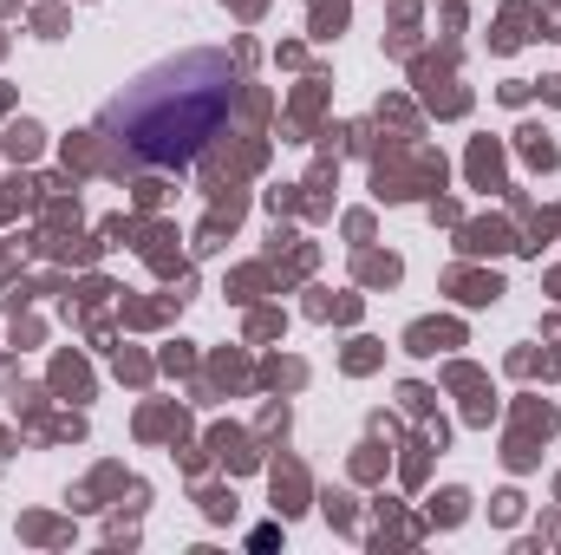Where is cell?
Instances as JSON below:
<instances>
[{"label": "cell", "mask_w": 561, "mask_h": 555, "mask_svg": "<svg viewBox=\"0 0 561 555\" xmlns=\"http://www.w3.org/2000/svg\"><path fill=\"white\" fill-rule=\"evenodd\" d=\"M229 112H236V59L222 46H190V53L138 72L99 112V132L131 163L183 170L190 157L209 150V138L229 125Z\"/></svg>", "instance_id": "obj_1"}]
</instances>
